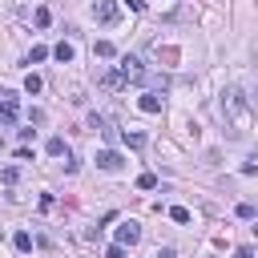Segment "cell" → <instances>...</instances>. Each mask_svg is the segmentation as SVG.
<instances>
[{
	"mask_svg": "<svg viewBox=\"0 0 258 258\" xmlns=\"http://www.w3.org/2000/svg\"><path fill=\"white\" fill-rule=\"evenodd\" d=\"M101 85H105V89H113V93H117V89H125V85H129V81H125V77H121V69H113V73H105V77H101Z\"/></svg>",
	"mask_w": 258,
	"mask_h": 258,
	"instance_id": "52a82bcc",
	"label": "cell"
},
{
	"mask_svg": "<svg viewBox=\"0 0 258 258\" xmlns=\"http://www.w3.org/2000/svg\"><path fill=\"white\" fill-rule=\"evenodd\" d=\"M153 56H157V60H165V64H177V48H169V44H165V48H161V44H153Z\"/></svg>",
	"mask_w": 258,
	"mask_h": 258,
	"instance_id": "8fae6325",
	"label": "cell"
},
{
	"mask_svg": "<svg viewBox=\"0 0 258 258\" xmlns=\"http://www.w3.org/2000/svg\"><path fill=\"white\" fill-rule=\"evenodd\" d=\"M97 165H101L105 173H117V169L125 165V157H121L117 149H101V153H97Z\"/></svg>",
	"mask_w": 258,
	"mask_h": 258,
	"instance_id": "5b68a950",
	"label": "cell"
},
{
	"mask_svg": "<svg viewBox=\"0 0 258 258\" xmlns=\"http://www.w3.org/2000/svg\"><path fill=\"white\" fill-rule=\"evenodd\" d=\"M222 113H226V125H230L234 137L250 129V97L242 89H226L222 93Z\"/></svg>",
	"mask_w": 258,
	"mask_h": 258,
	"instance_id": "6da1fadb",
	"label": "cell"
},
{
	"mask_svg": "<svg viewBox=\"0 0 258 258\" xmlns=\"http://www.w3.org/2000/svg\"><path fill=\"white\" fill-rule=\"evenodd\" d=\"M137 105H141V113H161V97L157 93H141Z\"/></svg>",
	"mask_w": 258,
	"mask_h": 258,
	"instance_id": "ba28073f",
	"label": "cell"
},
{
	"mask_svg": "<svg viewBox=\"0 0 258 258\" xmlns=\"http://www.w3.org/2000/svg\"><path fill=\"white\" fill-rule=\"evenodd\" d=\"M169 218H173V222H177V226H185V222H189V218H194V214H189V210H185V206H169Z\"/></svg>",
	"mask_w": 258,
	"mask_h": 258,
	"instance_id": "5bb4252c",
	"label": "cell"
},
{
	"mask_svg": "<svg viewBox=\"0 0 258 258\" xmlns=\"http://www.w3.org/2000/svg\"><path fill=\"white\" fill-rule=\"evenodd\" d=\"M48 153H52V157H69V145H64V137H52V141H48Z\"/></svg>",
	"mask_w": 258,
	"mask_h": 258,
	"instance_id": "4fadbf2b",
	"label": "cell"
},
{
	"mask_svg": "<svg viewBox=\"0 0 258 258\" xmlns=\"http://www.w3.org/2000/svg\"><path fill=\"white\" fill-rule=\"evenodd\" d=\"M117 242H121V246H137V242H141V226H137V222H121V226H117Z\"/></svg>",
	"mask_w": 258,
	"mask_h": 258,
	"instance_id": "8992f818",
	"label": "cell"
},
{
	"mask_svg": "<svg viewBox=\"0 0 258 258\" xmlns=\"http://www.w3.org/2000/svg\"><path fill=\"white\" fill-rule=\"evenodd\" d=\"M48 56V48L44 44H32V52H28V64H36V60H44Z\"/></svg>",
	"mask_w": 258,
	"mask_h": 258,
	"instance_id": "ac0fdd59",
	"label": "cell"
},
{
	"mask_svg": "<svg viewBox=\"0 0 258 258\" xmlns=\"http://www.w3.org/2000/svg\"><path fill=\"white\" fill-rule=\"evenodd\" d=\"M125 4H129L133 12H145V0H125Z\"/></svg>",
	"mask_w": 258,
	"mask_h": 258,
	"instance_id": "cb8c5ba5",
	"label": "cell"
},
{
	"mask_svg": "<svg viewBox=\"0 0 258 258\" xmlns=\"http://www.w3.org/2000/svg\"><path fill=\"white\" fill-rule=\"evenodd\" d=\"M238 218H246V222H250V218H254V206H250V202H242V206H238Z\"/></svg>",
	"mask_w": 258,
	"mask_h": 258,
	"instance_id": "7402d4cb",
	"label": "cell"
},
{
	"mask_svg": "<svg viewBox=\"0 0 258 258\" xmlns=\"http://www.w3.org/2000/svg\"><path fill=\"white\" fill-rule=\"evenodd\" d=\"M16 117H20V97H16L12 89H0V121L12 125Z\"/></svg>",
	"mask_w": 258,
	"mask_h": 258,
	"instance_id": "3957f363",
	"label": "cell"
},
{
	"mask_svg": "<svg viewBox=\"0 0 258 258\" xmlns=\"http://www.w3.org/2000/svg\"><path fill=\"white\" fill-rule=\"evenodd\" d=\"M117 16H121L117 0H93V20L97 24H117Z\"/></svg>",
	"mask_w": 258,
	"mask_h": 258,
	"instance_id": "7a4b0ae2",
	"label": "cell"
},
{
	"mask_svg": "<svg viewBox=\"0 0 258 258\" xmlns=\"http://www.w3.org/2000/svg\"><path fill=\"white\" fill-rule=\"evenodd\" d=\"M117 69H121V77H125V81H145V69H141V60H137V56H121V60H117Z\"/></svg>",
	"mask_w": 258,
	"mask_h": 258,
	"instance_id": "277c9868",
	"label": "cell"
},
{
	"mask_svg": "<svg viewBox=\"0 0 258 258\" xmlns=\"http://www.w3.org/2000/svg\"><path fill=\"white\" fill-rule=\"evenodd\" d=\"M121 137L129 141V149H141V145H145V133H141V129H125Z\"/></svg>",
	"mask_w": 258,
	"mask_h": 258,
	"instance_id": "7c38bea8",
	"label": "cell"
},
{
	"mask_svg": "<svg viewBox=\"0 0 258 258\" xmlns=\"http://www.w3.org/2000/svg\"><path fill=\"white\" fill-rule=\"evenodd\" d=\"M157 258H177V250H173V246H161V250H157Z\"/></svg>",
	"mask_w": 258,
	"mask_h": 258,
	"instance_id": "603a6c76",
	"label": "cell"
},
{
	"mask_svg": "<svg viewBox=\"0 0 258 258\" xmlns=\"http://www.w3.org/2000/svg\"><path fill=\"white\" fill-rule=\"evenodd\" d=\"M40 85H44V81H40L36 73H28V77H24V93H40Z\"/></svg>",
	"mask_w": 258,
	"mask_h": 258,
	"instance_id": "e0dca14e",
	"label": "cell"
},
{
	"mask_svg": "<svg viewBox=\"0 0 258 258\" xmlns=\"http://www.w3.org/2000/svg\"><path fill=\"white\" fill-rule=\"evenodd\" d=\"M52 56H56V60H60V64H69V60H73V56H77V52H73V44H69V40H60V44H56V48H52Z\"/></svg>",
	"mask_w": 258,
	"mask_h": 258,
	"instance_id": "30bf717a",
	"label": "cell"
},
{
	"mask_svg": "<svg viewBox=\"0 0 258 258\" xmlns=\"http://www.w3.org/2000/svg\"><path fill=\"white\" fill-rule=\"evenodd\" d=\"M32 20H36V28H48V24H52V12H48V8H36Z\"/></svg>",
	"mask_w": 258,
	"mask_h": 258,
	"instance_id": "2e32d148",
	"label": "cell"
},
{
	"mask_svg": "<svg viewBox=\"0 0 258 258\" xmlns=\"http://www.w3.org/2000/svg\"><path fill=\"white\" fill-rule=\"evenodd\" d=\"M93 52H97V56H105V60H109V56H117V48H113L109 40H97V44H93Z\"/></svg>",
	"mask_w": 258,
	"mask_h": 258,
	"instance_id": "9a60e30c",
	"label": "cell"
},
{
	"mask_svg": "<svg viewBox=\"0 0 258 258\" xmlns=\"http://www.w3.org/2000/svg\"><path fill=\"white\" fill-rule=\"evenodd\" d=\"M105 258H125V246H121V242H113V246L105 250Z\"/></svg>",
	"mask_w": 258,
	"mask_h": 258,
	"instance_id": "44dd1931",
	"label": "cell"
},
{
	"mask_svg": "<svg viewBox=\"0 0 258 258\" xmlns=\"http://www.w3.org/2000/svg\"><path fill=\"white\" fill-rule=\"evenodd\" d=\"M234 258H254V250H250V246H242V250H238Z\"/></svg>",
	"mask_w": 258,
	"mask_h": 258,
	"instance_id": "d4e9b609",
	"label": "cell"
},
{
	"mask_svg": "<svg viewBox=\"0 0 258 258\" xmlns=\"http://www.w3.org/2000/svg\"><path fill=\"white\" fill-rule=\"evenodd\" d=\"M137 189H157V177H153V173H141V177H137Z\"/></svg>",
	"mask_w": 258,
	"mask_h": 258,
	"instance_id": "d6986e66",
	"label": "cell"
},
{
	"mask_svg": "<svg viewBox=\"0 0 258 258\" xmlns=\"http://www.w3.org/2000/svg\"><path fill=\"white\" fill-rule=\"evenodd\" d=\"M16 177H20V173H16V165H8V169H4V173H0V181H4V185H12V181H16Z\"/></svg>",
	"mask_w": 258,
	"mask_h": 258,
	"instance_id": "ffe728a7",
	"label": "cell"
},
{
	"mask_svg": "<svg viewBox=\"0 0 258 258\" xmlns=\"http://www.w3.org/2000/svg\"><path fill=\"white\" fill-rule=\"evenodd\" d=\"M12 246H16L20 254H28V250H32V234H28V230H16V234H12Z\"/></svg>",
	"mask_w": 258,
	"mask_h": 258,
	"instance_id": "9c48e42d",
	"label": "cell"
}]
</instances>
